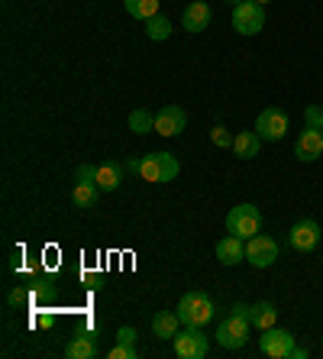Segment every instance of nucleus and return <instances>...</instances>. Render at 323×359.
<instances>
[{
	"label": "nucleus",
	"mask_w": 323,
	"mask_h": 359,
	"mask_svg": "<svg viewBox=\"0 0 323 359\" xmlns=\"http://www.w3.org/2000/svg\"><path fill=\"white\" fill-rule=\"evenodd\" d=\"M146 36H149L152 42H165L168 36H172V23H168V20L158 13V17L146 20Z\"/></svg>",
	"instance_id": "5701e85b"
},
{
	"label": "nucleus",
	"mask_w": 323,
	"mask_h": 359,
	"mask_svg": "<svg viewBox=\"0 0 323 359\" xmlns=\"http://www.w3.org/2000/svg\"><path fill=\"white\" fill-rule=\"evenodd\" d=\"M233 29L240 36H259L266 29V7L256 0H242L233 7Z\"/></svg>",
	"instance_id": "39448f33"
},
{
	"label": "nucleus",
	"mask_w": 323,
	"mask_h": 359,
	"mask_svg": "<svg viewBox=\"0 0 323 359\" xmlns=\"http://www.w3.org/2000/svg\"><path fill=\"white\" fill-rule=\"evenodd\" d=\"M217 259L224 262V266H240L246 259V240L240 236H224V240L217 243Z\"/></svg>",
	"instance_id": "4468645a"
},
{
	"label": "nucleus",
	"mask_w": 323,
	"mask_h": 359,
	"mask_svg": "<svg viewBox=\"0 0 323 359\" xmlns=\"http://www.w3.org/2000/svg\"><path fill=\"white\" fill-rule=\"evenodd\" d=\"M233 140H236V136H233L224 123H217L214 130H210V142H214V146H220V149H233Z\"/></svg>",
	"instance_id": "b1692460"
},
{
	"label": "nucleus",
	"mask_w": 323,
	"mask_h": 359,
	"mask_svg": "<svg viewBox=\"0 0 323 359\" xmlns=\"http://www.w3.org/2000/svg\"><path fill=\"white\" fill-rule=\"evenodd\" d=\"M139 165H142V159H130V162H126V172H136V175H139Z\"/></svg>",
	"instance_id": "cd10ccee"
},
{
	"label": "nucleus",
	"mask_w": 323,
	"mask_h": 359,
	"mask_svg": "<svg viewBox=\"0 0 323 359\" xmlns=\"http://www.w3.org/2000/svg\"><path fill=\"white\" fill-rule=\"evenodd\" d=\"M226 4H233V7H236V4H242V0H226Z\"/></svg>",
	"instance_id": "7c9ffc66"
},
{
	"label": "nucleus",
	"mask_w": 323,
	"mask_h": 359,
	"mask_svg": "<svg viewBox=\"0 0 323 359\" xmlns=\"http://www.w3.org/2000/svg\"><path fill=\"white\" fill-rule=\"evenodd\" d=\"M123 7H126V13L133 20H152V17H158V0H123Z\"/></svg>",
	"instance_id": "412c9836"
},
{
	"label": "nucleus",
	"mask_w": 323,
	"mask_h": 359,
	"mask_svg": "<svg viewBox=\"0 0 323 359\" xmlns=\"http://www.w3.org/2000/svg\"><path fill=\"white\" fill-rule=\"evenodd\" d=\"M7 301H10V304H23L26 294H23V292H10V298H7Z\"/></svg>",
	"instance_id": "c85d7f7f"
},
{
	"label": "nucleus",
	"mask_w": 323,
	"mask_h": 359,
	"mask_svg": "<svg viewBox=\"0 0 323 359\" xmlns=\"http://www.w3.org/2000/svg\"><path fill=\"white\" fill-rule=\"evenodd\" d=\"M214 314H217V308L207 292H188L178 301V318H181L184 327H204L214 320Z\"/></svg>",
	"instance_id": "f03ea898"
},
{
	"label": "nucleus",
	"mask_w": 323,
	"mask_h": 359,
	"mask_svg": "<svg viewBox=\"0 0 323 359\" xmlns=\"http://www.w3.org/2000/svg\"><path fill=\"white\" fill-rule=\"evenodd\" d=\"M278 324V308H275L272 301H259L252 304V327L256 330H268V327Z\"/></svg>",
	"instance_id": "aec40b11"
},
{
	"label": "nucleus",
	"mask_w": 323,
	"mask_h": 359,
	"mask_svg": "<svg viewBox=\"0 0 323 359\" xmlns=\"http://www.w3.org/2000/svg\"><path fill=\"white\" fill-rule=\"evenodd\" d=\"M184 126H188V114H184L178 104H165V107L156 114L158 136H178V133H184Z\"/></svg>",
	"instance_id": "f8f14e48"
},
{
	"label": "nucleus",
	"mask_w": 323,
	"mask_h": 359,
	"mask_svg": "<svg viewBox=\"0 0 323 359\" xmlns=\"http://www.w3.org/2000/svg\"><path fill=\"white\" fill-rule=\"evenodd\" d=\"M259 149H262V136H259L256 130H242V133H236V140H233L236 159H256Z\"/></svg>",
	"instance_id": "a211bd4d"
},
{
	"label": "nucleus",
	"mask_w": 323,
	"mask_h": 359,
	"mask_svg": "<svg viewBox=\"0 0 323 359\" xmlns=\"http://www.w3.org/2000/svg\"><path fill=\"white\" fill-rule=\"evenodd\" d=\"M294 156H298L301 162L320 159V156H323V126L304 123V130H301L298 142H294Z\"/></svg>",
	"instance_id": "9d476101"
},
{
	"label": "nucleus",
	"mask_w": 323,
	"mask_h": 359,
	"mask_svg": "<svg viewBox=\"0 0 323 359\" xmlns=\"http://www.w3.org/2000/svg\"><path fill=\"white\" fill-rule=\"evenodd\" d=\"M116 343H136V330H133V327H120Z\"/></svg>",
	"instance_id": "bb28decb"
},
{
	"label": "nucleus",
	"mask_w": 323,
	"mask_h": 359,
	"mask_svg": "<svg viewBox=\"0 0 323 359\" xmlns=\"http://www.w3.org/2000/svg\"><path fill=\"white\" fill-rule=\"evenodd\" d=\"M256 133L262 136V142H278L288 136V114L282 107H266L256 117Z\"/></svg>",
	"instance_id": "6e6552de"
},
{
	"label": "nucleus",
	"mask_w": 323,
	"mask_h": 359,
	"mask_svg": "<svg viewBox=\"0 0 323 359\" xmlns=\"http://www.w3.org/2000/svg\"><path fill=\"white\" fill-rule=\"evenodd\" d=\"M210 350L207 337H204V327H181L174 334V356L178 359H204Z\"/></svg>",
	"instance_id": "423d86ee"
},
{
	"label": "nucleus",
	"mask_w": 323,
	"mask_h": 359,
	"mask_svg": "<svg viewBox=\"0 0 323 359\" xmlns=\"http://www.w3.org/2000/svg\"><path fill=\"white\" fill-rule=\"evenodd\" d=\"M97 194H100V188H97V182H81V178H75V188H71V201H75L78 208H94L97 204Z\"/></svg>",
	"instance_id": "6ab92c4d"
},
{
	"label": "nucleus",
	"mask_w": 323,
	"mask_h": 359,
	"mask_svg": "<svg viewBox=\"0 0 323 359\" xmlns=\"http://www.w3.org/2000/svg\"><path fill=\"white\" fill-rule=\"evenodd\" d=\"M291 359H307V350H301V346H294V353H291Z\"/></svg>",
	"instance_id": "c756f323"
},
{
	"label": "nucleus",
	"mask_w": 323,
	"mask_h": 359,
	"mask_svg": "<svg viewBox=\"0 0 323 359\" xmlns=\"http://www.w3.org/2000/svg\"><path fill=\"white\" fill-rule=\"evenodd\" d=\"M288 243H291V250H298V252H310L320 243V224L310 217L298 220V224L288 230Z\"/></svg>",
	"instance_id": "9b49d317"
},
{
	"label": "nucleus",
	"mask_w": 323,
	"mask_h": 359,
	"mask_svg": "<svg viewBox=\"0 0 323 359\" xmlns=\"http://www.w3.org/2000/svg\"><path fill=\"white\" fill-rule=\"evenodd\" d=\"M107 356H110V359H136V356H139V350H136L133 343H116V346L107 353Z\"/></svg>",
	"instance_id": "393cba45"
},
{
	"label": "nucleus",
	"mask_w": 323,
	"mask_h": 359,
	"mask_svg": "<svg viewBox=\"0 0 323 359\" xmlns=\"http://www.w3.org/2000/svg\"><path fill=\"white\" fill-rule=\"evenodd\" d=\"M259 350L268 359H291V353H294V334L284 330V327H268L259 337Z\"/></svg>",
	"instance_id": "0eeeda50"
},
{
	"label": "nucleus",
	"mask_w": 323,
	"mask_h": 359,
	"mask_svg": "<svg viewBox=\"0 0 323 359\" xmlns=\"http://www.w3.org/2000/svg\"><path fill=\"white\" fill-rule=\"evenodd\" d=\"M181 172V162L174 159L172 152H149L142 156V165H139V175L152 184H165V182H174Z\"/></svg>",
	"instance_id": "7ed1b4c3"
},
{
	"label": "nucleus",
	"mask_w": 323,
	"mask_h": 359,
	"mask_svg": "<svg viewBox=\"0 0 323 359\" xmlns=\"http://www.w3.org/2000/svg\"><path fill=\"white\" fill-rule=\"evenodd\" d=\"M181 318H178V311H158L156 318H152V334L158 340H174V334L181 330Z\"/></svg>",
	"instance_id": "2eb2a0df"
},
{
	"label": "nucleus",
	"mask_w": 323,
	"mask_h": 359,
	"mask_svg": "<svg viewBox=\"0 0 323 359\" xmlns=\"http://www.w3.org/2000/svg\"><path fill=\"white\" fill-rule=\"evenodd\" d=\"M126 123H130V130H133V133H149V130H156V114H152V110H146V107H136L133 114H130V120H126Z\"/></svg>",
	"instance_id": "4be33fe9"
},
{
	"label": "nucleus",
	"mask_w": 323,
	"mask_h": 359,
	"mask_svg": "<svg viewBox=\"0 0 323 359\" xmlns=\"http://www.w3.org/2000/svg\"><path fill=\"white\" fill-rule=\"evenodd\" d=\"M94 182H97L100 191H116L120 182H123V165H116V162L94 165Z\"/></svg>",
	"instance_id": "f3484780"
},
{
	"label": "nucleus",
	"mask_w": 323,
	"mask_h": 359,
	"mask_svg": "<svg viewBox=\"0 0 323 359\" xmlns=\"http://www.w3.org/2000/svg\"><path fill=\"white\" fill-rule=\"evenodd\" d=\"M278 259V243L266 233H256L246 240V262L256 269H268L272 262Z\"/></svg>",
	"instance_id": "1a4fd4ad"
},
{
	"label": "nucleus",
	"mask_w": 323,
	"mask_h": 359,
	"mask_svg": "<svg viewBox=\"0 0 323 359\" xmlns=\"http://www.w3.org/2000/svg\"><path fill=\"white\" fill-rule=\"evenodd\" d=\"M210 17H214L210 4H204V0H194V4H188V7H184L181 26L188 29V33H204V29L210 26Z\"/></svg>",
	"instance_id": "ddd939ff"
},
{
	"label": "nucleus",
	"mask_w": 323,
	"mask_h": 359,
	"mask_svg": "<svg viewBox=\"0 0 323 359\" xmlns=\"http://www.w3.org/2000/svg\"><path fill=\"white\" fill-rule=\"evenodd\" d=\"M304 117H307V123H310V126H323V107H320V104H307Z\"/></svg>",
	"instance_id": "a878e982"
},
{
	"label": "nucleus",
	"mask_w": 323,
	"mask_h": 359,
	"mask_svg": "<svg viewBox=\"0 0 323 359\" xmlns=\"http://www.w3.org/2000/svg\"><path fill=\"white\" fill-rule=\"evenodd\" d=\"M252 334V304H233L230 314L217 327V343L224 350H242Z\"/></svg>",
	"instance_id": "f257e3e1"
},
{
	"label": "nucleus",
	"mask_w": 323,
	"mask_h": 359,
	"mask_svg": "<svg viewBox=\"0 0 323 359\" xmlns=\"http://www.w3.org/2000/svg\"><path fill=\"white\" fill-rule=\"evenodd\" d=\"M226 230L233 236H240V240H249V236H256L262 230V210L256 204H236L230 208L226 214Z\"/></svg>",
	"instance_id": "20e7f679"
},
{
	"label": "nucleus",
	"mask_w": 323,
	"mask_h": 359,
	"mask_svg": "<svg viewBox=\"0 0 323 359\" xmlns=\"http://www.w3.org/2000/svg\"><path fill=\"white\" fill-rule=\"evenodd\" d=\"M256 4H262V7H266V4H272V0H256Z\"/></svg>",
	"instance_id": "2f4dec72"
},
{
	"label": "nucleus",
	"mask_w": 323,
	"mask_h": 359,
	"mask_svg": "<svg viewBox=\"0 0 323 359\" xmlns=\"http://www.w3.org/2000/svg\"><path fill=\"white\" fill-rule=\"evenodd\" d=\"M68 359H94L97 356V337L94 334H75L65 346Z\"/></svg>",
	"instance_id": "dca6fc26"
}]
</instances>
